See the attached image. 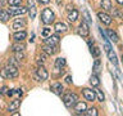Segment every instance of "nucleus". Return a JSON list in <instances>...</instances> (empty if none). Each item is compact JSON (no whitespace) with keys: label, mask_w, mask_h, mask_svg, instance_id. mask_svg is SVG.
I'll use <instances>...</instances> for the list:
<instances>
[{"label":"nucleus","mask_w":123,"mask_h":116,"mask_svg":"<svg viewBox=\"0 0 123 116\" xmlns=\"http://www.w3.org/2000/svg\"><path fill=\"white\" fill-rule=\"evenodd\" d=\"M42 50L48 54H54L56 52V49H54V46H51V45H45L44 48H42Z\"/></svg>","instance_id":"obj_20"},{"label":"nucleus","mask_w":123,"mask_h":116,"mask_svg":"<svg viewBox=\"0 0 123 116\" xmlns=\"http://www.w3.org/2000/svg\"><path fill=\"white\" fill-rule=\"evenodd\" d=\"M9 18H10V14L8 13L6 10H0V21H3V22H6Z\"/></svg>","instance_id":"obj_16"},{"label":"nucleus","mask_w":123,"mask_h":116,"mask_svg":"<svg viewBox=\"0 0 123 116\" xmlns=\"http://www.w3.org/2000/svg\"><path fill=\"white\" fill-rule=\"evenodd\" d=\"M83 17H85V22H86V23H90L91 22L90 15H88V12L87 10H83Z\"/></svg>","instance_id":"obj_31"},{"label":"nucleus","mask_w":123,"mask_h":116,"mask_svg":"<svg viewBox=\"0 0 123 116\" xmlns=\"http://www.w3.org/2000/svg\"><path fill=\"white\" fill-rule=\"evenodd\" d=\"M74 108H76V111L78 112V114H83L85 111H86V103L85 102H76V104H74Z\"/></svg>","instance_id":"obj_11"},{"label":"nucleus","mask_w":123,"mask_h":116,"mask_svg":"<svg viewBox=\"0 0 123 116\" xmlns=\"http://www.w3.org/2000/svg\"><path fill=\"white\" fill-rule=\"evenodd\" d=\"M23 49H25V46H23L22 44H14L13 45V50H14V52H22Z\"/></svg>","instance_id":"obj_27"},{"label":"nucleus","mask_w":123,"mask_h":116,"mask_svg":"<svg viewBox=\"0 0 123 116\" xmlns=\"http://www.w3.org/2000/svg\"><path fill=\"white\" fill-rule=\"evenodd\" d=\"M86 115H88V116H98V110H96V108H90V110L86 111Z\"/></svg>","instance_id":"obj_25"},{"label":"nucleus","mask_w":123,"mask_h":116,"mask_svg":"<svg viewBox=\"0 0 123 116\" xmlns=\"http://www.w3.org/2000/svg\"><path fill=\"white\" fill-rule=\"evenodd\" d=\"M25 25H26V19H22V18L19 19L18 18V19H15V22H14V25H13V29L15 31H18V30H21Z\"/></svg>","instance_id":"obj_12"},{"label":"nucleus","mask_w":123,"mask_h":116,"mask_svg":"<svg viewBox=\"0 0 123 116\" xmlns=\"http://www.w3.org/2000/svg\"><path fill=\"white\" fill-rule=\"evenodd\" d=\"M94 72L98 75V73L100 72V61L99 59H96L95 61V66H94Z\"/></svg>","instance_id":"obj_26"},{"label":"nucleus","mask_w":123,"mask_h":116,"mask_svg":"<svg viewBox=\"0 0 123 116\" xmlns=\"http://www.w3.org/2000/svg\"><path fill=\"white\" fill-rule=\"evenodd\" d=\"M65 81H67L68 84H71L72 83V77L71 76H67V77H65Z\"/></svg>","instance_id":"obj_35"},{"label":"nucleus","mask_w":123,"mask_h":116,"mask_svg":"<svg viewBox=\"0 0 123 116\" xmlns=\"http://www.w3.org/2000/svg\"><path fill=\"white\" fill-rule=\"evenodd\" d=\"M51 92L55 93L56 95H62V93H63V85L60 83H54L51 85Z\"/></svg>","instance_id":"obj_10"},{"label":"nucleus","mask_w":123,"mask_h":116,"mask_svg":"<svg viewBox=\"0 0 123 116\" xmlns=\"http://www.w3.org/2000/svg\"><path fill=\"white\" fill-rule=\"evenodd\" d=\"M101 7L105 10H110L111 9V3L110 0H101Z\"/></svg>","instance_id":"obj_23"},{"label":"nucleus","mask_w":123,"mask_h":116,"mask_svg":"<svg viewBox=\"0 0 123 116\" xmlns=\"http://www.w3.org/2000/svg\"><path fill=\"white\" fill-rule=\"evenodd\" d=\"M63 101H64V104L67 107H72V106H74L76 102L78 101V97H77V94H74V93H67V94L63 97Z\"/></svg>","instance_id":"obj_3"},{"label":"nucleus","mask_w":123,"mask_h":116,"mask_svg":"<svg viewBox=\"0 0 123 116\" xmlns=\"http://www.w3.org/2000/svg\"><path fill=\"white\" fill-rule=\"evenodd\" d=\"M38 1H40V3H42V4H46V3H49L50 0H38Z\"/></svg>","instance_id":"obj_36"},{"label":"nucleus","mask_w":123,"mask_h":116,"mask_svg":"<svg viewBox=\"0 0 123 116\" xmlns=\"http://www.w3.org/2000/svg\"><path fill=\"white\" fill-rule=\"evenodd\" d=\"M83 95H85V98H86L87 101H95L96 98V94H95V90H91V89H83Z\"/></svg>","instance_id":"obj_8"},{"label":"nucleus","mask_w":123,"mask_h":116,"mask_svg":"<svg viewBox=\"0 0 123 116\" xmlns=\"http://www.w3.org/2000/svg\"><path fill=\"white\" fill-rule=\"evenodd\" d=\"M98 17H99V19L104 23V25H110V23H111L110 15L106 14V13H101V12H100V13L98 14Z\"/></svg>","instance_id":"obj_9"},{"label":"nucleus","mask_w":123,"mask_h":116,"mask_svg":"<svg viewBox=\"0 0 123 116\" xmlns=\"http://www.w3.org/2000/svg\"><path fill=\"white\" fill-rule=\"evenodd\" d=\"M41 19H42V22H44L45 25H50V23L54 21V13L51 12V9L45 8V9L42 10V13H41Z\"/></svg>","instance_id":"obj_2"},{"label":"nucleus","mask_w":123,"mask_h":116,"mask_svg":"<svg viewBox=\"0 0 123 116\" xmlns=\"http://www.w3.org/2000/svg\"><path fill=\"white\" fill-rule=\"evenodd\" d=\"M23 53L22 52H15V58L14 59H18V61H21V59H23Z\"/></svg>","instance_id":"obj_33"},{"label":"nucleus","mask_w":123,"mask_h":116,"mask_svg":"<svg viewBox=\"0 0 123 116\" xmlns=\"http://www.w3.org/2000/svg\"><path fill=\"white\" fill-rule=\"evenodd\" d=\"M1 76L3 77H6V79H13V77H17L18 76V68L15 67L14 65L9 63L8 66H5L3 70H1Z\"/></svg>","instance_id":"obj_1"},{"label":"nucleus","mask_w":123,"mask_h":116,"mask_svg":"<svg viewBox=\"0 0 123 116\" xmlns=\"http://www.w3.org/2000/svg\"><path fill=\"white\" fill-rule=\"evenodd\" d=\"M65 66V59L64 58H58L55 61V68H62Z\"/></svg>","instance_id":"obj_21"},{"label":"nucleus","mask_w":123,"mask_h":116,"mask_svg":"<svg viewBox=\"0 0 123 116\" xmlns=\"http://www.w3.org/2000/svg\"><path fill=\"white\" fill-rule=\"evenodd\" d=\"M77 18H78V12H77L76 9H73L71 13H69V15H68V21L69 22H74Z\"/></svg>","instance_id":"obj_15"},{"label":"nucleus","mask_w":123,"mask_h":116,"mask_svg":"<svg viewBox=\"0 0 123 116\" xmlns=\"http://www.w3.org/2000/svg\"><path fill=\"white\" fill-rule=\"evenodd\" d=\"M108 56H109L110 62H113L114 65H117V63H118V61H117V56H115V53H114V52H111V50H108Z\"/></svg>","instance_id":"obj_22"},{"label":"nucleus","mask_w":123,"mask_h":116,"mask_svg":"<svg viewBox=\"0 0 123 116\" xmlns=\"http://www.w3.org/2000/svg\"><path fill=\"white\" fill-rule=\"evenodd\" d=\"M10 15H19V14H25L27 13V8H18V7H13V8H10L9 12H8Z\"/></svg>","instance_id":"obj_7"},{"label":"nucleus","mask_w":123,"mask_h":116,"mask_svg":"<svg viewBox=\"0 0 123 116\" xmlns=\"http://www.w3.org/2000/svg\"><path fill=\"white\" fill-rule=\"evenodd\" d=\"M95 94L98 95V98H99L100 102H103V101L105 99V97H104V94H103V92H101V90H95Z\"/></svg>","instance_id":"obj_29"},{"label":"nucleus","mask_w":123,"mask_h":116,"mask_svg":"<svg viewBox=\"0 0 123 116\" xmlns=\"http://www.w3.org/2000/svg\"><path fill=\"white\" fill-rule=\"evenodd\" d=\"M114 15H117L118 18H122V13L119 10H114Z\"/></svg>","instance_id":"obj_34"},{"label":"nucleus","mask_w":123,"mask_h":116,"mask_svg":"<svg viewBox=\"0 0 123 116\" xmlns=\"http://www.w3.org/2000/svg\"><path fill=\"white\" fill-rule=\"evenodd\" d=\"M33 37H35V35H31V39H30V41H31V43L33 41Z\"/></svg>","instance_id":"obj_37"},{"label":"nucleus","mask_w":123,"mask_h":116,"mask_svg":"<svg viewBox=\"0 0 123 116\" xmlns=\"http://www.w3.org/2000/svg\"><path fill=\"white\" fill-rule=\"evenodd\" d=\"M117 3L118 4H123V0H117Z\"/></svg>","instance_id":"obj_38"},{"label":"nucleus","mask_w":123,"mask_h":116,"mask_svg":"<svg viewBox=\"0 0 123 116\" xmlns=\"http://www.w3.org/2000/svg\"><path fill=\"white\" fill-rule=\"evenodd\" d=\"M21 1H22V0H8L9 5H12V7H18V5H21Z\"/></svg>","instance_id":"obj_28"},{"label":"nucleus","mask_w":123,"mask_h":116,"mask_svg":"<svg viewBox=\"0 0 123 116\" xmlns=\"http://www.w3.org/2000/svg\"><path fill=\"white\" fill-rule=\"evenodd\" d=\"M91 54L94 57H99L100 56V49L96 48V46H95V48H91Z\"/></svg>","instance_id":"obj_30"},{"label":"nucleus","mask_w":123,"mask_h":116,"mask_svg":"<svg viewBox=\"0 0 123 116\" xmlns=\"http://www.w3.org/2000/svg\"><path fill=\"white\" fill-rule=\"evenodd\" d=\"M48 71L44 68V67H38L36 70V75H35V77H36L37 81H42V80H46L48 79Z\"/></svg>","instance_id":"obj_4"},{"label":"nucleus","mask_w":123,"mask_h":116,"mask_svg":"<svg viewBox=\"0 0 123 116\" xmlns=\"http://www.w3.org/2000/svg\"><path fill=\"white\" fill-rule=\"evenodd\" d=\"M108 36H109V39H110L113 43H117V41H118V36H117V34H115L114 31L108 30Z\"/></svg>","instance_id":"obj_19"},{"label":"nucleus","mask_w":123,"mask_h":116,"mask_svg":"<svg viewBox=\"0 0 123 116\" xmlns=\"http://www.w3.org/2000/svg\"><path fill=\"white\" fill-rule=\"evenodd\" d=\"M90 84L92 85V87H99V85H100L99 77L96 76V75H92V76H91V79H90Z\"/></svg>","instance_id":"obj_18"},{"label":"nucleus","mask_w":123,"mask_h":116,"mask_svg":"<svg viewBox=\"0 0 123 116\" xmlns=\"http://www.w3.org/2000/svg\"><path fill=\"white\" fill-rule=\"evenodd\" d=\"M77 31H78V35H81V36H83V37L88 36V34H90V29H88V25H87L86 22L81 23Z\"/></svg>","instance_id":"obj_6"},{"label":"nucleus","mask_w":123,"mask_h":116,"mask_svg":"<svg viewBox=\"0 0 123 116\" xmlns=\"http://www.w3.org/2000/svg\"><path fill=\"white\" fill-rule=\"evenodd\" d=\"M26 36H27V35H26L25 31H19V32H15V34L13 35V37H14L15 41H22V40H25Z\"/></svg>","instance_id":"obj_13"},{"label":"nucleus","mask_w":123,"mask_h":116,"mask_svg":"<svg viewBox=\"0 0 123 116\" xmlns=\"http://www.w3.org/2000/svg\"><path fill=\"white\" fill-rule=\"evenodd\" d=\"M28 5H30V15H31V19L35 18V4L33 1H28Z\"/></svg>","instance_id":"obj_24"},{"label":"nucleus","mask_w":123,"mask_h":116,"mask_svg":"<svg viewBox=\"0 0 123 116\" xmlns=\"http://www.w3.org/2000/svg\"><path fill=\"white\" fill-rule=\"evenodd\" d=\"M55 30H56V32H65V31H67V26H65L64 23L59 22L55 25Z\"/></svg>","instance_id":"obj_17"},{"label":"nucleus","mask_w":123,"mask_h":116,"mask_svg":"<svg viewBox=\"0 0 123 116\" xmlns=\"http://www.w3.org/2000/svg\"><path fill=\"white\" fill-rule=\"evenodd\" d=\"M19 106H21V101H19V99H14L13 102L10 103V106H9V108H8V110H9L10 112H13V111H15V110H18Z\"/></svg>","instance_id":"obj_14"},{"label":"nucleus","mask_w":123,"mask_h":116,"mask_svg":"<svg viewBox=\"0 0 123 116\" xmlns=\"http://www.w3.org/2000/svg\"><path fill=\"white\" fill-rule=\"evenodd\" d=\"M49 35H51V30L50 29H44L42 30V36L44 37H48Z\"/></svg>","instance_id":"obj_32"},{"label":"nucleus","mask_w":123,"mask_h":116,"mask_svg":"<svg viewBox=\"0 0 123 116\" xmlns=\"http://www.w3.org/2000/svg\"><path fill=\"white\" fill-rule=\"evenodd\" d=\"M44 43L46 45L55 46V45H58V43H59V36H58V35H49L48 37L44 39Z\"/></svg>","instance_id":"obj_5"}]
</instances>
